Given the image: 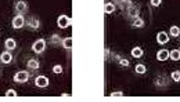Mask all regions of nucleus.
<instances>
[{
    "mask_svg": "<svg viewBox=\"0 0 180 102\" xmlns=\"http://www.w3.org/2000/svg\"><path fill=\"white\" fill-rule=\"evenodd\" d=\"M169 41V36L166 32H159L157 33V43L158 44H166Z\"/></svg>",
    "mask_w": 180,
    "mask_h": 102,
    "instance_id": "6e6552de",
    "label": "nucleus"
},
{
    "mask_svg": "<svg viewBox=\"0 0 180 102\" xmlns=\"http://www.w3.org/2000/svg\"><path fill=\"white\" fill-rule=\"evenodd\" d=\"M170 77H172V80H173V81L179 83V81H180V72H179V70H174V72H172Z\"/></svg>",
    "mask_w": 180,
    "mask_h": 102,
    "instance_id": "412c9836",
    "label": "nucleus"
},
{
    "mask_svg": "<svg viewBox=\"0 0 180 102\" xmlns=\"http://www.w3.org/2000/svg\"><path fill=\"white\" fill-rule=\"evenodd\" d=\"M169 58H170L172 61H179L180 59V51H179V50L169 51Z\"/></svg>",
    "mask_w": 180,
    "mask_h": 102,
    "instance_id": "dca6fc26",
    "label": "nucleus"
},
{
    "mask_svg": "<svg viewBox=\"0 0 180 102\" xmlns=\"http://www.w3.org/2000/svg\"><path fill=\"white\" fill-rule=\"evenodd\" d=\"M72 41H74V39L72 37H65V39H62L61 44H62V47L65 50H71L72 48Z\"/></svg>",
    "mask_w": 180,
    "mask_h": 102,
    "instance_id": "ddd939ff",
    "label": "nucleus"
},
{
    "mask_svg": "<svg viewBox=\"0 0 180 102\" xmlns=\"http://www.w3.org/2000/svg\"><path fill=\"white\" fill-rule=\"evenodd\" d=\"M25 25H26L29 29H39V26H40V22H39L38 18H29L26 22H25Z\"/></svg>",
    "mask_w": 180,
    "mask_h": 102,
    "instance_id": "0eeeda50",
    "label": "nucleus"
},
{
    "mask_svg": "<svg viewBox=\"0 0 180 102\" xmlns=\"http://www.w3.org/2000/svg\"><path fill=\"white\" fill-rule=\"evenodd\" d=\"M6 96H17V91L15 90H8L6 93Z\"/></svg>",
    "mask_w": 180,
    "mask_h": 102,
    "instance_id": "393cba45",
    "label": "nucleus"
},
{
    "mask_svg": "<svg viewBox=\"0 0 180 102\" xmlns=\"http://www.w3.org/2000/svg\"><path fill=\"white\" fill-rule=\"evenodd\" d=\"M15 13L17 14H21V15H24L25 13L28 11V4L26 2H24V0H18V2L15 3Z\"/></svg>",
    "mask_w": 180,
    "mask_h": 102,
    "instance_id": "39448f33",
    "label": "nucleus"
},
{
    "mask_svg": "<svg viewBox=\"0 0 180 102\" xmlns=\"http://www.w3.org/2000/svg\"><path fill=\"white\" fill-rule=\"evenodd\" d=\"M118 62H119V65L123 66V68H127V66H129V61L125 59V58H121V59H119Z\"/></svg>",
    "mask_w": 180,
    "mask_h": 102,
    "instance_id": "5701e85b",
    "label": "nucleus"
},
{
    "mask_svg": "<svg viewBox=\"0 0 180 102\" xmlns=\"http://www.w3.org/2000/svg\"><path fill=\"white\" fill-rule=\"evenodd\" d=\"M115 11V6L112 3H105L104 4V13L105 14H112Z\"/></svg>",
    "mask_w": 180,
    "mask_h": 102,
    "instance_id": "2eb2a0df",
    "label": "nucleus"
},
{
    "mask_svg": "<svg viewBox=\"0 0 180 102\" xmlns=\"http://www.w3.org/2000/svg\"><path fill=\"white\" fill-rule=\"evenodd\" d=\"M134 70H136V73L143 74V73H146L147 72V68H146V65H143V63H138V65H136Z\"/></svg>",
    "mask_w": 180,
    "mask_h": 102,
    "instance_id": "a211bd4d",
    "label": "nucleus"
},
{
    "mask_svg": "<svg viewBox=\"0 0 180 102\" xmlns=\"http://www.w3.org/2000/svg\"><path fill=\"white\" fill-rule=\"evenodd\" d=\"M115 2H116V3H119V4H122V3H126L127 0H115Z\"/></svg>",
    "mask_w": 180,
    "mask_h": 102,
    "instance_id": "c85d7f7f",
    "label": "nucleus"
},
{
    "mask_svg": "<svg viewBox=\"0 0 180 102\" xmlns=\"http://www.w3.org/2000/svg\"><path fill=\"white\" fill-rule=\"evenodd\" d=\"M26 66L30 69V70H38L39 69V61L35 59V58H32V59H29L26 62Z\"/></svg>",
    "mask_w": 180,
    "mask_h": 102,
    "instance_id": "f8f14e48",
    "label": "nucleus"
},
{
    "mask_svg": "<svg viewBox=\"0 0 180 102\" xmlns=\"http://www.w3.org/2000/svg\"><path fill=\"white\" fill-rule=\"evenodd\" d=\"M35 85L39 88H46L49 85V79L46 76H38L35 80Z\"/></svg>",
    "mask_w": 180,
    "mask_h": 102,
    "instance_id": "423d86ee",
    "label": "nucleus"
},
{
    "mask_svg": "<svg viewBox=\"0 0 180 102\" xmlns=\"http://www.w3.org/2000/svg\"><path fill=\"white\" fill-rule=\"evenodd\" d=\"M4 47L8 51H13V50L17 48V41L14 40V39H7V40L4 41Z\"/></svg>",
    "mask_w": 180,
    "mask_h": 102,
    "instance_id": "9d476101",
    "label": "nucleus"
},
{
    "mask_svg": "<svg viewBox=\"0 0 180 102\" xmlns=\"http://www.w3.org/2000/svg\"><path fill=\"white\" fill-rule=\"evenodd\" d=\"M169 58V51L168 50H159L157 52V59L158 61H166Z\"/></svg>",
    "mask_w": 180,
    "mask_h": 102,
    "instance_id": "9b49d317",
    "label": "nucleus"
},
{
    "mask_svg": "<svg viewBox=\"0 0 180 102\" xmlns=\"http://www.w3.org/2000/svg\"><path fill=\"white\" fill-rule=\"evenodd\" d=\"M132 26L133 28H143L144 26V21L140 18V17H136V18H133Z\"/></svg>",
    "mask_w": 180,
    "mask_h": 102,
    "instance_id": "4468645a",
    "label": "nucleus"
},
{
    "mask_svg": "<svg viewBox=\"0 0 180 102\" xmlns=\"http://www.w3.org/2000/svg\"><path fill=\"white\" fill-rule=\"evenodd\" d=\"M0 61H2L3 63H10L11 61H13V55H11V52L8 51H4L2 52V55H0Z\"/></svg>",
    "mask_w": 180,
    "mask_h": 102,
    "instance_id": "1a4fd4ad",
    "label": "nucleus"
},
{
    "mask_svg": "<svg viewBox=\"0 0 180 102\" xmlns=\"http://www.w3.org/2000/svg\"><path fill=\"white\" fill-rule=\"evenodd\" d=\"M132 55L134 58H141L143 57V50H141L140 47H134V48L132 50Z\"/></svg>",
    "mask_w": 180,
    "mask_h": 102,
    "instance_id": "f3484780",
    "label": "nucleus"
},
{
    "mask_svg": "<svg viewBox=\"0 0 180 102\" xmlns=\"http://www.w3.org/2000/svg\"><path fill=\"white\" fill-rule=\"evenodd\" d=\"M169 33H170V35L173 36V37H177V36L180 35V29H179V26H172V28H170V32H169Z\"/></svg>",
    "mask_w": 180,
    "mask_h": 102,
    "instance_id": "4be33fe9",
    "label": "nucleus"
},
{
    "mask_svg": "<svg viewBox=\"0 0 180 102\" xmlns=\"http://www.w3.org/2000/svg\"><path fill=\"white\" fill-rule=\"evenodd\" d=\"M57 25L61 28V29H65V28L71 26L72 25V18L71 17H66V15H60L57 19Z\"/></svg>",
    "mask_w": 180,
    "mask_h": 102,
    "instance_id": "f03ea898",
    "label": "nucleus"
},
{
    "mask_svg": "<svg viewBox=\"0 0 180 102\" xmlns=\"http://www.w3.org/2000/svg\"><path fill=\"white\" fill-rule=\"evenodd\" d=\"M46 50V41L43 39H38L35 43L32 44V51L36 54H42V52Z\"/></svg>",
    "mask_w": 180,
    "mask_h": 102,
    "instance_id": "f257e3e1",
    "label": "nucleus"
},
{
    "mask_svg": "<svg viewBox=\"0 0 180 102\" xmlns=\"http://www.w3.org/2000/svg\"><path fill=\"white\" fill-rule=\"evenodd\" d=\"M53 72H54V73H62V66L61 65H54L53 66Z\"/></svg>",
    "mask_w": 180,
    "mask_h": 102,
    "instance_id": "b1692460",
    "label": "nucleus"
},
{
    "mask_svg": "<svg viewBox=\"0 0 180 102\" xmlns=\"http://www.w3.org/2000/svg\"><path fill=\"white\" fill-rule=\"evenodd\" d=\"M129 17H132V18H136V17H138V8L130 6V8H129Z\"/></svg>",
    "mask_w": 180,
    "mask_h": 102,
    "instance_id": "6ab92c4d",
    "label": "nucleus"
},
{
    "mask_svg": "<svg viewBox=\"0 0 180 102\" xmlns=\"http://www.w3.org/2000/svg\"><path fill=\"white\" fill-rule=\"evenodd\" d=\"M159 4H161V0H151V6H154V7H158Z\"/></svg>",
    "mask_w": 180,
    "mask_h": 102,
    "instance_id": "bb28decb",
    "label": "nucleus"
},
{
    "mask_svg": "<svg viewBox=\"0 0 180 102\" xmlns=\"http://www.w3.org/2000/svg\"><path fill=\"white\" fill-rule=\"evenodd\" d=\"M29 80V73L26 70H19L14 74V81L15 83H26Z\"/></svg>",
    "mask_w": 180,
    "mask_h": 102,
    "instance_id": "7ed1b4c3",
    "label": "nucleus"
},
{
    "mask_svg": "<svg viewBox=\"0 0 180 102\" xmlns=\"http://www.w3.org/2000/svg\"><path fill=\"white\" fill-rule=\"evenodd\" d=\"M25 18L24 15H21V14H17L15 17L13 18V21H11V25H13L14 29H19V28H22L25 25Z\"/></svg>",
    "mask_w": 180,
    "mask_h": 102,
    "instance_id": "20e7f679",
    "label": "nucleus"
},
{
    "mask_svg": "<svg viewBox=\"0 0 180 102\" xmlns=\"http://www.w3.org/2000/svg\"><path fill=\"white\" fill-rule=\"evenodd\" d=\"M108 57H110V48H105V51H104V58H105V59H108Z\"/></svg>",
    "mask_w": 180,
    "mask_h": 102,
    "instance_id": "cd10ccee",
    "label": "nucleus"
},
{
    "mask_svg": "<svg viewBox=\"0 0 180 102\" xmlns=\"http://www.w3.org/2000/svg\"><path fill=\"white\" fill-rule=\"evenodd\" d=\"M61 37L57 35V33H54V35H51V37H50V43H53V44H58V43H61Z\"/></svg>",
    "mask_w": 180,
    "mask_h": 102,
    "instance_id": "aec40b11",
    "label": "nucleus"
},
{
    "mask_svg": "<svg viewBox=\"0 0 180 102\" xmlns=\"http://www.w3.org/2000/svg\"><path fill=\"white\" fill-rule=\"evenodd\" d=\"M111 96H123L122 91H115V93H111Z\"/></svg>",
    "mask_w": 180,
    "mask_h": 102,
    "instance_id": "a878e982",
    "label": "nucleus"
}]
</instances>
